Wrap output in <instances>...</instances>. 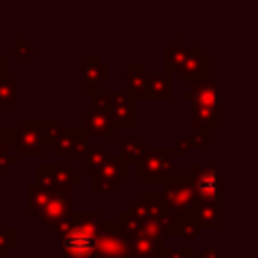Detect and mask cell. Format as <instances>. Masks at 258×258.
I'll list each match as a JSON object with an SVG mask.
<instances>
[{"label":"cell","instance_id":"1","mask_svg":"<svg viewBox=\"0 0 258 258\" xmlns=\"http://www.w3.org/2000/svg\"><path fill=\"white\" fill-rule=\"evenodd\" d=\"M103 226L99 212H71L54 226V234L62 240V252L69 258H97V238Z\"/></svg>","mask_w":258,"mask_h":258},{"label":"cell","instance_id":"2","mask_svg":"<svg viewBox=\"0 0 258 258\" xmlns=\"http://www.w3.org/2000/svg\"><path fill=\"white\" fill-rule=\"evenodd\" d=\"M127 93L135 101H171V75L149 73L145 64H127Z\"/></svg>","mask_w":258,"mask_h":258},{"label":"cell","instance_id":"3","mask_svg":"<svg viewBox=\"0 0 258 258\" xmlns=\"http://www.w3.org/2000/svg\"><path fill=\"white\" fill-rule=\"evenodd\" d=\"M177 155L175 147H147V151L137 161L135 179L137 183H167L173 175V157Z\"/></svg>","mask_w":258,"mask_h":258},{"label":"cell","instance_id":"4","mask_svg":"<svg viewBox=\"0 0 258 258\" xmlns=\"http://www.w3.org/2000/svg\"><path fill=\"white\" fill-rule=\"evenodd\" d=\"M127 212L137 218V220H157L161 222L165 234H167V228L171 224V218H173V212L169 210L163 194H155V191H141L135 196V200H131L127 204ZM167 240V238H165Z\"/></svg>","mask_w":258,"mask_h":258},{"label":"cell","instance_id":"5","mask_svg":"<svg viewBox=\"0 0 258 258\" xmlns=\"http://www.w3.org/2000/svg\"><path fill=\"white\" fill-rule=\"evenodd\" d=\"M97 258H143L135 252L131 240L117 228L115 220H105V226L97 238Z\"/></svg>","mask_w":258,"mask_h":258},{"label":"cell","instance_id":"6","mask_svg":"<svg viewBox=\"0 0 258 258\" xmlns=\"http://www.w3.org/2000/svg\"><path fill=\"white\" fill-rule=\"evenodd\" d=\"M83 173H77L73 171L71 165H64V163H38L34 167V181L48 187L50 191L54 194H69L73 189V185L81 183V177Z\"/></svg>","mask_w":258,"mask_h":258},{"label":"cell","instance_id":"7","mask_svg":"<svg viewBox=\"0 0 258 258\" xmlns=\"http://www.w3.org/2000/svg\"><path fill=\"white\" fill-rule=\"evenodd\" d=\"M161 194L171 212H191L200 202L189 173H175L167 183H163Z\"/></svg>","mask_w":258,"mask_h":258},{"label":"cell","instance_id":"8","mask_svg":"<svg viewBox=\"0 0 258 258\" xmlns=\"http://www.w3.org/2000/svg\"><path fill=\"white\" fill-rule=\"evenodd\" d=\"M16 155H44L46 135L44 119H18L16 121Z\"/></svg>","mask_w":258,"mask_h":258},{"label":"cell","instance_id":"9","mask_svg":"<svg viewBox=\"0 0 258 258\" xmlns=\"http://www.w3.org/2000/svg\"><path fill=\"white\" fill-rule=\"evenodd\" d=\"M129 179V163L121 155H113L109 163L91 177V191L93 194H115L119 185Z\"/></svg>","mask_w":258,"mask_h":258},{"label":"cell","instance_id":"10","mask_svg":"<svg viewBox=\"0 0 258 258\" xmlns=\"http://www.w3.org/2000/svg\"><path fill=\"white\" fill-rule=\"evenodd\" d=\"M81 129L87 137H119L121 125L109 111L85 109L81 111Z\"/></svg>","mask_w":258,"mask_h":258},{"label":"cell","instance_id":"11","mask_svg":"<svg viewBox=\"0 0 258 258\" xmlns=\"http://www.w3.org/2000/svg\"><path fill=\"white\" fill-rule=\"evenodd\" d=\"M189 175L196 185L200 202L220 204V185H218V167L216 165H191Z\"/></svg>","mask_w":258,"mask_h":258},{"label":"cell","instance_id":"12","mask_svg":"<svg viewBox=\"0 0 258 258\" xmlns=\"http://www.w3.org/2000/svg\"><path fill=\"white\" fill-rule=\"evenodd\" d=\"M109 81V64L103 62L97 54L81 56V89L89 95L99 91L101 83Z\"/></svg>","mask_w":258,"mask_h":258},{"label":"cell","instance_id":"13","mask_svg":"<svg viewBox=\"0 0 258 258\" xmlns=\"http://www.w3.org/2000/svg\"><path fill=\"white\" fill-rule=\"evenodd\" d=\"M183 83L189 85H200V83H208L210 81V56L204 54L200 50V46H189V54L187 60L179 73Z\"/></svg>","mask_w":258,"mask_h":258},{"label":"cell","instance_id":"14","mask_svg":"<svg viewBox=\"0 0 258 258\" xmlns=\"http://www.w3.org/2000/svg\"><path fill=\"white\" fill-rule=\"evenodd\" d=\"M111 95V107L109 113L119 121L121 127L133 129L137 125V101L127 91H109Z\"/></svg>","mask_w":258,"mask_h":258},{"label":"cell","instance_id":"15","mask_svg":"<svg viewBox=\"0 0 258 258\" xmlns=\"http://www.w3.org/2000/svg\"><path fill=\"white\" fill-rule=\"evenodd\" d=\"M91 147H93V145H91L89 137L85 135V131L71 127V129H64V131L60 133V137H58L56 143L52 145V151H54V155H58V157H62V155H81V157H83Z\"/></svg>","mask_w":258,"mask_h":258},{"label":"cell","instance_id":"16","mask_svg":"<svg viewBox=\"0 0 258 258\" xmlns=\"http://www.w3.org/2000/svg\"><path fill=\"white\" fill-rule=\"evenodd\" d=\"M71 208H73V198H71L69 194H54L52 200L36 214V218L42 220L48 228L54 230V226L60 224V222L73 212Z\"/></svg>","mask_w":258,"mask_h":258},{"label":"cell","instance_id":"17","mask_svg":"<svg viewBox=\"0 0 258 258\" xmlns=\"http://www.w3.org/2000/svg\"><path fill=\"white\" fill-rule=\"evenodd\" d=\"M202 232L200 222L196 220L194 212H173L171 224L167 228L165 238H173V240H191Z\"/></svg>","mask_w":258,"mask_h":258},{"label":"cell","instance_id":"18","mask_svg":"<svg viewBox=\"0 0 258 258\" xmlns=\"http://www.w3.org/2000/svg\"><path fill=\"white\" fill-rule=\"evenodd\" d=\"M218 95H220L218 83L208 81V83L191 85L189 89H185L181 93V99L198 107H218Z\"/></svg>","mask_w":258,"mask_h":258},{"label":"cell","instance_id":"19","mask_svg":"<svg viewBox=\"0 0 258 258\" xmlns=\"http://www.w3.org/2000/svg\"><path fill=\"white\" fill-rule=\"evenodd\" d=\"M189 48L181 46V36H173V40L163 48V64H165V73L167 75H179L185 60H187Z\"/></svg>","mask_w":258,"mask_h":258},{"label":"cell","instance_id":"20","mask_svg":"<svg viewBox=\"0 0 258 258\" xmlns=\"http://www.w3.org/2000/svg\"><path fill=\"white\" fill-rule=\"evenodd\" d=\"M18 109V75L8 73L0 77V111Z\"/></svg>","mask_w":258,"mask_h":258},{"label":"cell","instance_id":"21","mask_svg":"<svg viewBox=\"0 0 258 258\" xmlns=\"http://www.w3.org/2000/svg\"><path fill=\"white\" fill-rule=\"evenodd\" d=\"M111 157H113V153H111L109 149H103V147H95V145H93V147L83 155L81 173L93 177L95 173H99V171L109 163Z\"/></svg>","mask_w":258,"mask_h":258},{"label":"cell","instance_id":"22","mask_svg":"<svg viewBox=\"0 0 258 258\" xmlns=\"http://www.w3.org/2000/svg\"><path fill=\"white\" fill-rule=\"evenodd\" d=\"M191 129H216L220 125V107H198L191 105L189 115Z\"/></svg>","mask_w":258,"mask_h":258},{"label":"cell","instance_id":"23","mask_svg":"<svg viewBox=\"0 0 258 258\" xmlns=\"http://www.w3.org/2000/svg\"><path fill=\"white\" fill-rule=\"evenodd\" d=\"M26 210L28 212H34V216L52 200L54 191H50L48 187L36 183V181H28L26 183Z\"/></svg>","mask_w":258,"mask_h":258},{"label":"cell","instance_id":"24","mask_svg":"<svg viewBox=\"0 0 258 258\" xmlns=\"http://www.w3.org/2000/svg\"><path fill=\"white\" fill-rule=\"evenodd\" d=\"M117 145L121 149V157L127 161V163H135L139 161V157L147 151V139L145 137H117Z\"/></svg>","mask_w":258,"mask_h":258},{"label":"cell","instance_id":"25","mask_svg":"<svg viewBox=\"0 0 258 258\" xmlns=\"http://www.w3.org/2000/svg\"><path fill=\"white\" fill-rule=\"evenodd\" d=\"M194 216L200 222L202 228L216 230L220 228V204H210V202H198L194 206Z\"/></svg>","mask_w":258,"mask_h":258},{"label":"cell","instance_id":"26","mask_svg":"<svg viewBox=\"0 0 258 258\" xmlns=\"http://www.w3.org/2000/svg\"><path fill=\"white\" fill-rule=\"evenodd\" d=\"M34 52H36V48L32 44H28V38L26 36H18L16 42L10 44L8 50H6V54H16V60L18 62H26L28 56L34 54Z\"/></svg>","mask_w":258,"mask_h":258},{"label":"cell","instance_id":"27","mask_svg":"<svg viewBox=\"0 0 258 258\" xmlns=\"http://www.w3.org/2000/svg\"><path fill=\"white\" fill-rule=\"evenodd\" d=\"M64 129H67V127H64V123H62L60 119H44V135H46V145H50V147H52Z\"/></svg>","mask_w":258,"mask_h":258},{"label":"cell","instance_id":"28","mask_svg":"<svg viewBox=\"0 0 258 258\" xmlns=\"http://www.w3.org/2000/svg\"><path fill=\"white\" fill-rule=\"evenodd\" d=\"M18 244V232L16 230H0V258L8 254L10 248Z\"/></svg>","mask_w":258,"mask_h":258},{"label":"cell","instance_id":"29","mask_svg":"<svg viewBox=\"0 0 258 258\" xmlns=\"http://www.w3.org/2000/svg\"><path fill=\"white\" fill-rule=\"evenodd\" d=\"M16 139H18L16 129H6V127L0 129V157L6 155L12 145L16 147Z\"/></svg>","mask_w":258,"mask_h":258},{"label":"cell","instance_id":"30","mask_svg":"<svg viewBox=\"0 0 258 258\" xmlns=\"http://www.w3.org/2000/svg\"><path fill=\"white\" fill-rule=\"evenodd\" d=\"M91 103H93V109L109 111V107H111V95H109V91L99 89V91L91 93Z\"/></svg>","mask_w":258,"mask_h":258},{"label":"cell","instance_id":"31","mask_svg":"<svg viewBox=\"0 0 258 258\" xmlns=\"http://www.w3.org/2000/svg\"><path fill=\"white\" fill-rule=\"evenodd\" d=\"M194 147H210L212 145V129H196L189 135Z\"/></svg>","mask_w":258,"mask_h":258},{"label":"cell","instance_id":"32","mask_svg":"<svg viewBox=\"0 0 258 258\" xmlns=\"http://www.w3.org/2000/svg\"><path fill=\"white\" fill-rule=\"evenodd\" d=\"M161 258H194L189 246H165Z\"/></svg>","mask_w":258,"mask_h":258},{"label":"cell","instance_id":"33","mask_svg":"<svg viewBox=\"0 0 258 258\" xmlns=\"http://www.w3.org/2000/svg\"><path fill=\"white\" fill-rule=\"evenodd\" d=\"M173 147H175L177 155H187V153L194 151V143H191L189 135H187V137H177L175 143H173Z\"/></svg>","mask_w":258,"mask_h":258},{"label":"cell","instance_id":"34","mask_svg":"<svg viewBox=\"0 0 258 258\" xmlns=\"http://www.w3.org/2000/svg\"><path fill=\"white\" fill-rule=\"evenodd\" d=\"M18 163V155L16 153H6V155H2L0 157V175H4L12 165H16Z\"/></svg>","mask_w":258,"mask_h":258},{"label":"cell","instance_id":"35","mask_svg":"<svg viewBox=\"0 0 258 258\" xmlns=\"http://www.w3.org/2000/svg\"><path fill=\"white\" fill-rule=\"evenodd\" d=\"M8 75V54H0V77Z\"/></svg>","mask_w":258,"mask_h":258},{"label":"cell","instance_id":"36","mask_svg":"<svg viewBox=\"0 0 258 258\" xmlns=\"http://www.w3.org/2000/svg\"><path fill=\"white\" fill-rule=\"evenodd\" d=\"M196 258H218V250L212 246V248H206L200 256H196Z\"/></svg>","mask_w":258,"mask_h":258},{"label":"cell","instance_id":"37","mask_svg":"<svg viewBox=\"0 0 258 258\" xmlns=\"http://www.w3.org/2000/svg\"><path fill=\"white\" fill-rule=\"evenodd\" d=\"M0 129H2V127H0Z\"/></svg>","mask_w":258,"mask_h":258}]
</instances>
